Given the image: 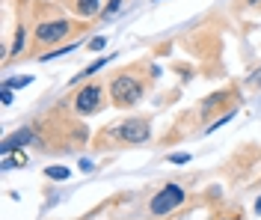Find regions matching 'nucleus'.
Listing matches in <instances>:
<instances>
[{"mask_svg": "<svg viewBox=\"0 0 261 220\" xmlns=\"http://www.w3.org/2000/svg\"><path fill=\"white\" fill-rule=\"evenodd\" d=\"M104 140H113V143H122V146H143V143L151 140V122L146 116H128L119 125L104 128L98 143H104Z\"/></svg>", "mask_w": 261, "mask_h": 220, "instance_id": "obj_1", "label": "nucleus"}, {"mask_svg": "<svg viewBox=\"0 0 261 220\" xmlns=\"http://www.w3.org/2000/svg\"><path fill=\"white\" fill-rule=\"evenodd\" d=\"M107 89H110V102H113V107H119V110H128V107H134V104H140V99L146 95V84H143V78L134 75V68L116 75V78H110Z\"/></svg>", "mask_w": 261, "mask_h": 220, "instance_id": "obj_2", "label": "nucleus"}, {"mask_svg": "<svg viewBox=\"0 0 261 220\" xmlns=\"http://www.w3.org/2000/svg\"><path fill=\"white\" fill-rule=\"evenodd\" d=\"M77 30V24H71L68 18H50V21H39L33 30V48H48L54 42H63L65 36Z\"/></svg>", "mask_w": 261, "mask_h": 220, "instance_id": "obj_3", "label": "nucleus"}, {"mask_svg": "<svg viewBox=\"0 0 261 220\" xmlns=\"http://www.w3.org/2000/svg\"><path fill=\"white\" fill-rule=\"evenodd\" d=\"M187 200V190L175 182H169V185H163L154 190V197L148 200V214L151 217H163V214H169V211H175L178 205H184Z\"/></svg>", "mask_w": 261, "mask_h": 220, "instance_id": "obj_4", "label": "nucleus"}, {"mask_svg": "<svg viewBox=\"0 0 261 220\" xmlns=\"http://www.w3.org/2000/svg\"><path fill=\"white\" fill-rule=\"evenodd\" d=\"M74 113L77 116H95L104 110V86L101 84H86L74 92Z\"/></svg>", "mask_w": 261, "mask_h": 220, "instance_id": "obj_5", "label": "nucleus"}, {"mask_svg": "<svg viewBox=\"0 0 261 220\" xmlns=\"http://www.w3.org/2000/svg\"><path fill=\"white\" fill-rule=\"evenodd\" d=\"M27 143H39V137H36V128L33 125H24V128H18L15 134H9L3 140V146H0V155H12L18 149H24Z\"/></svg>", "mask_w": 261, "mask_h": 220, "instance_id": "obj_6", "label": "nucleus"}, {"mask_svg": "<svg viewBox=\"0 0 261 220\" xmlns=\"http://www.w3.org/2000/svg\"><path fill=\"white\" fill-rule=\"evenodd\" d=\"M60 3H65L74 15H81V18H92L101 12V6H98V0H60Z\"/></svg>", "mask_w": 261, "mask_h": 220, "instance_id": "obj_7", "label": "nucleus"}, {"mask_svg": "<svg viewBox=\"0 0 261 220\" xmlns=\"http://www.w3.org/2000/svg\"><path fill=\"white\" fill-rule=\"evenodd\" d=\"M110 60H113V57H101V60H95L92 66H86V68H83V71H77V75L71 78V86H74V84H81V81H86V78H92V75H95V71H101V68L107 66Z\"/></svg>", "mask_w": 261, "mask_h": 220, "instance_id": "obj_8", "label": "nucleus"}, {"mask_svg": "<svg viewBox=\"0 0 261 220\" xmlns=\"http://www.w3.org/2000/svg\"><path fill=\"white\" fill-rule=\"evenodd\" d=\"M24 39H27V30H24V24L15 30V39H12V45H9V51H6V60H12L18 54L24 51Z\"/></svg>", "mask_w": 261, "mask_h": 220, "instance_id": "obj_9", "label": "nucleus"}, {"mask_svg": "<svg viewBox=\"0 0 261 220\" xmlns=\"http://www.w3.org/2000/svg\"><path fill=\"white\" fill-rule=\"evenodd\" d=\"M45 176H48L50 182H65L71 176V169L68 167H45Z\"/></svg>", "mask_w": 261, "mask_h": 220, "instance_id": "obj_10", "label": "nucleus"}, {"mask_svg": "<svg viewBox=\"0 0 261 220\" xmlns=\"http://www.w3.org/2000/svg\"><path fill=\"white\" fill-rule=\"evenodd\" d=\"M234 113H238V110H226L223 116H217V119H214V122H211V125L205 128V134H211V131H217V128H223L226 122H231V119H234Z\"/></svg>", "mask_w": 261, "mask_h": 220, "instance_id": "obj_11", "label": "nucleus"}, {"mask_svg": "<svg viewBox=\"0 0 261 220\" xmlns=\"http://www.w3.org/2000/svg\"><path fill=\"white\" fill-rule=\"evenodd\" d=\"M33 78L30 75H24V78H3V86H9V89H21V86H30Z\"/></svg>", "mask_w": 261, "mask_h": 220, "instance_id": "obj_12", "label": "nucleus"}, {"mask_svg": "<svg viewBox=\"0 0 261 220\" xmlns=\"http://www.w3.org/2000/svg\"><path fill=\"white\" fill-rule=\"evenodd\" d=\"M77 45H65V48H57V51H48V54H39V60L45 63V60H57V57H63V54H68V51H74Z\"/></svg>", "mask_w": 261, "mask_h": 220, "instance_id": "obj_13", "label": "nucleus"}, {"mask_svg": "<svg viewBox=\"0 0 261 220\" xmlns=\"http://www.w3.org/2000/svg\"><path fill=\"white\" fill-rule=\"evenodd\" d=\"M122 3H125V0H110V3H107V9L101 12V18H104V21H110V18H113L119 9H122Z\"/></svg>", "mask_w": 261, "mask_h": 220, "instance_id": "obj_14", "label": "nucleus"}, {"mask_svg": "<svg viewBox=\"0 0 261 220\" xmlns=\"http://www.w3.org/2000/svg\"><path fill=\"white\" fill-rule=\"evenodd\" d=\"M166 161L169 164H190V152H172L166 155Z\"/></svg>", "mask_w": 261, "mask_h": 220, "instance_id": "obj_15", "label": "nucleus"}, {"mask_svg": "<svg viewBox=\"0 0 261 220\" xmlns=\"http://www.w3.org/2000/svg\"><path fill=\"white\" fill-rule=\"evenodd\" d=\"M104 45H107V36H95V39L89 42V51H101Z\"/></svg>", "mask_w": 261, "mask_h": 220, "instance_id": "obj_16", "label": "nucleus"}, {"mask_svg": "<svg viewBox=\"0 0 261 220\" xmlns=\"http://www.w3.org/2000/svg\"><path fill=\"white\" fill-rule=\"evenodd\" d=\"M249 84H252V86H258V89H261V68H255V71L249 75Z\"/></svg>", "mask_w": 261, "mask_h": 220, "instance_id": "obj_17", "label": "nucleus"}, {"mask_svg": "<svg viewBox=\"0 0 261 220\" xmlns=\"http://www.w3.org/2000/svg\"><path fill=\"white\" fill-rule=\"evenodd\" d=\"M81 169H83V173H92V169H95V164H92V161H86V158H83V161H81Z\"/></svg>", "mask_w": 261, "mask_h": 220, "instance_id": "obj_18", "label": "nucleus"}, {"mask_svg": "<svg viewBox=\"0 0 261 220\" xmlns=\"http://www.w3.org/2000/svg\"><path fill=\"white\" fill-rule=\"evenodd\" d=\"M252 208H255V214H261V197L255 200V205H252Z\"/></svg>", "mask_w": 261, "mask_h": 220, "instance_id": "obj_19", "label": "nucleus"}, {"mask_svg": "<svg viewBox=\"0 0 261 220\" xmlns=\"http://www.w3.org/2000/svg\"><path fill=\"white\" fill-rule=\"evenodd\" d=\"M244 3H246V6H258L261 0H244Z\"/></svg>", "mask_w": 261, "mask_h": 220, "instance_id": "obj_20", "label": "nucleus"}, {"mask_svg": "<svg viewBox=\"0 0 261 220\" xmlns=\"http://www.w3.org/2000/svg\"><path fill=\"white\" fill-rule=\"evenodd\" d=\"M226 220H244V217H226Z\"/></svg>", "mask_w": 261, "mask_h": 220, "instance_id": "obj_21", "label": "nucleus"}, {"mask_svg": "<svg viewBox=\"0 0 261 220\" xmlns=\"http://www.w3.org/2000/svg\"><path fill=\"white\" fill-rule=\"evenodd\" d=\"M258 185H261V179H258Z\"/></svg>", "mask_w": 261, "mask_h": 220, "instance_id": "obj_22", "label": "nucleus"}]
</instances>
